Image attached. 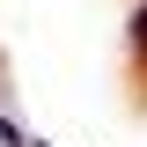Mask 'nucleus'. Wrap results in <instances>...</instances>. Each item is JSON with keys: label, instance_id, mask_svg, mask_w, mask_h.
<instances>
[{"label": "nucleus", "instance_id": "obj_1", "mask_svg": "<svg viewBox=\"0 0 147 147\" xmlns=\"http://www.w3.org/2000/svg\"><path fill=\"white\" fill-rule=\"evenodd\" d=\"M0 147H22V125H15V118H0Z\"/></svg>", "mask_w": 147, "mask_h": 147}]
</instances>
